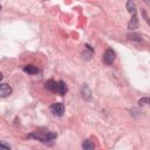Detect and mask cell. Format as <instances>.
Returning <instances> with one entry per match:
<instances>
[{"label": "cell", "instance_id": "obj_1", "mask_svg": "<svg viewBox=\"0 0 150 150\" xmlns=\"http://www.w3.org/2000/svg\"><path fill=\"white\" fill-rule=\"evenodd\" d=\"M28 137L38 139L42 143H48V142L56 138V134H54L49 130H36V131H33L32 134H29Z\"/></svg>", "mask_w": 150, "mask_h": 150}, {"label": "cell", "instance_id": "obj_2", "mask_svg": "<svg viewBox=\"0 0 150 150\" xmlns=\"http://www.w3.org/2000/svg\"><path fill=\"white\" fill-rule=\"evenodd\" d=\"M50 111H52L53 115H55V116H62L63 112H64V104L61 103V102L54 103V104L50 105Z\"/></svg>", "mask_w": 150, "mask_h": 150}, {"label": "cell", "instance_id": "obj_3", "mask_svg": "<svg viewBox=\"0 0 150 150\" xmlns=\"http://www.w3.org/2000/svg\"><path fill=\"white\" fill-rule=\"evenodd\" d=\"M103 61L107 64H112L115 61V52L112 49H107L103 55Z\"/></svg>", "mask_w": 150, "mask_h": 150}, {"label": "cell", "instance_id": "obj_4", "mask_svg": "<svg viewBox=\"0 0 150 150\" xmlns=\"http://www.w3.org/2000/svg\"><path fill=\"white\" fill-rule=\"evenodd\" d=\"M68 91V88H67V84L63 82V81H57V84H56V89H55V94H59L61 96H63Z\"/></svg>", "mask_w": 150, "mask_h": 150}, {"label": "cell", "instance_id": "obj_5", "mask_svg": "<svg viewBox=\"0 0 150 150\" xmlns=\"http://www.w3.org/2000/svg\"><path fill=\"white\" fill-rule=\"evenodd\" d=\"M11 94H12V88H11L8 84L2 83V84L0 86V96H1V97H7V96H9Z\"/></svg>", "mask_w": 150, "mask_h": 150}, {"label": "cell", "instance_id": "obj_6", "mask_svg": "<svg viewBox=\"0 0 150 150\" xmlns=\"http://www.w3.org/2000/svg\"><path fill=\"white\" fill-rule=\"evenodd\" d=\"M137 27H138V19H137V14L135 13V14H132L130 21L128 22V28L130 30H132V29H136Z\"/></svg>", "mask_w": 150, "mask_h": 150}, {"label": "cell", "instance_id": "obj_7", "mask_svg": "<svg viewBox=\"0 0 150 150\" xmlns=\"http://www.w3.org/2000/svg\"><path fill=\"white\" fill-rule=\"evenodd\" d=\"M23 71H26V73H28L30 75H34V74H38L39 73V68H36L33 64H27V66L23 67Z\"/></svg>", "mask_w": 150, "mask_h": 150}, {"label": "cell", "instance_id": "obj_8", "mask_svg": "<svg viewBox=\"0 0 150 150\" xmlns=\"http://www.w3.org/2000/svg\"><path fill=\"white\" fill-rule=\"evenodd\" d=\"M56 84H57V82L56 81H54V80H49V81H47L46 83H45V87H46V89L47 90H49V91H55V89H56Z\"/></svg>", "mask_w": 150, "mask_h": 150}, {"label": "cell", "instance_id": "obj_9", "mask_svg": "<svg viewBox=\"0 0 150 150\" xmlns=\"http://www.w3.org/2000/svg\"><path fill=\"white\" fill-rule=\"evenodd\" d=\"M94 143L90 139H84L82 142V149L83 150H94Z\"/></svg>", "mask_w": 150, "mask_h": 150}, {"label": "cell", "instance_id": "obj_10", "mask_svg": "<svg viewBox=\"0 0 150 150\" xmlns=\"http://www.w3.org/2000/svg\"><path fill=\"white\" fill-rule=\"evenodd\" d=\"M81 93H82V97L86 98V100H89L91 97V93H90V90H89V88L87 86H82Z\"/></svg>", "mask_w": 150, "mask_h": 150}, {"label": "cell", "instance_id": "obj_11", "mask_svg": "<svg viewBox=\"0 0 150 150\" xmlns=\"http://www.w3.org/2000/svg\"><path fill=\"white\" fill-rule=\"evenodd\" d=\"M127 8H128L129 13H132V14L136 13V7H135V4L132 1H127Z\"/></svg>", "mask_w": 150, "mask_h": 150}, {"label": "cell", "instance_id": "obj_12", "mask_svg": "<svg viewBox=\"0 0 150 150\" xmlns=\"http://www.w3.org/2000/svg\"><path fill=\"white\" fill-rule=\"evenodd\" d=\"M138 103L141 105H150V97H142V98H139Z\"/></svg>", "mask_w": 150, "mask_h": 150}, {"label": "cell", "instance_id": "obj_13", "mask_svg": "<svg viewBox=\"0 0 150 150\" xmlns=\"http://www.w3.org/2000/svg\"><path fill=\"white\" fill-rule=\"evenodd\" d=\"M0 150H11V146L7 145L5 142H1L0 143Z\"/></svg>", "mask_w": 150, "mask_h": 150}, {"label": "cell", "instance_id": "obj_14", "mask_svg": "<svg viewBox=\"0 0 150 150\" xmlns=\"http://www.w3.org/2000/svg\"><path fill=\"white\" fill-rule=\"evenodd\" d=\"M143 16H144V19H145V21H146V22H148V23L150 25V18H148V16H146V14H145V12H143Z\"/></svg>", "mask_w": 150, "mask_h": 150}]
</instances>
